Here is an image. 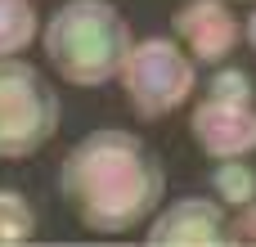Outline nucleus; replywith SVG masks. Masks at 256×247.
<instances>
[{"label": "nucleus", "instance_id": "nucleus-6", "mask_svg": "<svg viewBox=\"0 0 256 247\" xmlns=\"http://www.w3.org/2000/svg\"><path fill=\"white\" fill-rule=\"evenodd\" d=\"M171 27H176V40L184 45V54L207 68L230 63L243 40V22L234 18L230 0H184L171 14Z\"/></svg>", "mask_w": 256, "mask_h": 247}, {"label": "nucleus", "instance_id": "nucleus-3", "mask_svg": "<svg viewBox=\"0 0 256 247\" xmlns=\"http://www.w3.org/2000/svg\"><path fill=\"white\" fill-rule=\"evenodd\" d=\"M58 122H63V104L50 76L22 63L18 54L0 58V158L22 162L40 153L58 135Z\"/></svg>", "mask_w": 256, "mask_h": 247}, {"label": "nucleus", "instance_id": "nucleus-2", "mask_svg": "<svg viewBox=\"0 0 256 247\" xmlns=\"http://www.w3.org/2000/svg\"><path fill=\"white\" fill-rule=\"evenodd\" d=\"M45 63L81 90L108 86L130 50V22L108 0H68L50 14L40 32Z\"/></svg>", "mask_w": 256, "mask_h": 247}, {"label": "nucleus", "instance_id": "nucleus-12", "mask_svg": "<svg viewBox=\"0 0 256 247\" xmlns=\"http://www.w3.org/2000/svg\"><path fill=\"white\" fill-rule=\"evenodd\" d=\"M225 243H256V198L234 207L230 216V230H225Z\"/></svg>", "mask_w": 256, "mask_h": 247}, {"label": "nucleus", "instance_id": "nucleus-7", "mask_svg": "<svg viewBox=\"0 0 256 247\" xmlns=\"http://www.w3.org/2000/svg\"><path fill=\"white\" fill-rule=\"evenodd\" d=\"M230 216L216 198H180L166 212L148 216V243L153 247H171V243H225Z\"/></svg>", "mask_w": 256, "mask_h": 247}, {"label": "nucleus", "instance_id": "nucleus-10", "mask_svg": "<svg viewBox=\"0 0 256 247\" xmlns=\"http://www.w3.org/2000/svg\"><path fill=\"white\" fill-rule=\"evenodd\" d=\"M36 238V207L18 189H0V247Z\"/></svg>", "mask_w": 256, "mask_h": 247}, {"label": "nucleus", "instance_id": "nucleus-4", "mask_svg": "<svg viewBox=\"0 0 256 247\" xmlns=\"http://www.w3.org/2000/svg\"><path fill=\"white\" fill-rule=\"evenodd\" d=\"M117 81H122V94L140 122H162L194 99L198 63L184 54L180 40H162V36L130 40V50L117 68Z\"/></svg>", "mask_w": 256, "mask_h": 247}, {"label": "nucleus", "instance_id": "nucleus-13", "mask_svg": "<svg viewBox=\"0 0 256 247\" xmlns=\"http://www.w3.org/2000/svg\"><path fill=\"white\" fill-rule=\"evenodd\" d=\"M252 4H256V0H252ZM243 40L252 45V54H256V9L248 14V22H243Z\"/></svg>", "mask_w": 256, "mask_h": 247}, {"label": "nucleus", "instance_id": "nucleus-11", "mask_svg": "<svg viewBox=\"0 0 256 247\" xmlns=\"http://www.w3.org/2000/svg\"><path fill=\"white\" fill-rule=\"evenodd\" d=\"M207 94H256L252 76L243 68H230V63H216L212 81H207Z\"/></svg>", "mask_w": 256, "mask_h": 247}, {"label": "nucleus", "instance_id": "nucleus-9", "mask_svg": "<svg viewBox=\"0 0 256 247\" xmlns=\"http://www.w3.org/2000/svg\"><path fill=\"white\" fill-rule=\"evenodd\" d=\"M212 194L220 207H243L256 198V171L243 158H220L212 171Z\"/></svg>", "mask_w": 256, "mask_h": 247}, {"label": "nucleus", "instance_id": "nucleus-5", "mask_svg": "<svg viewBox=\"0 0 256 247\" xmlns=\"http://www.w3.org/2000/svg\"><path fill=\"white\" fill-rule=\"evenodd\" d=\"M189 135L207 158L256 153V94H207L189 112Z\"/></svg>", "mask_w": 256, "mask_h": 247}, {"label": "nucleus", "instance_id": "nucleus-1", "mask_svg": "<svg viewBox=\"0 0 256 247\" xmlns=\"http://www.w3.org/2000/svg\"><path fill=\"white\" fill-rule=\"evenodd\" d=\"M58 194L72 220L90 234H126L162 207L166 166L140 135L104 126L68 148Z\"/></svg>", "mask_w": 256, "mask_h": 247}, {"label": "nucleus", "instance_id": "nucleus-8", "mask_svg": "<svg viewBox=\"0 0 256 247\" xmlns=\"http://www.w3.org/2000/svg\"><path fill=\"white\" fill-rule=\"evenodd\" d=\"M36 4L32 0H0V58L22 54L36 40Z\"/></svg>", "mask_w": 256, "mask_h": 247}]
</instances>
